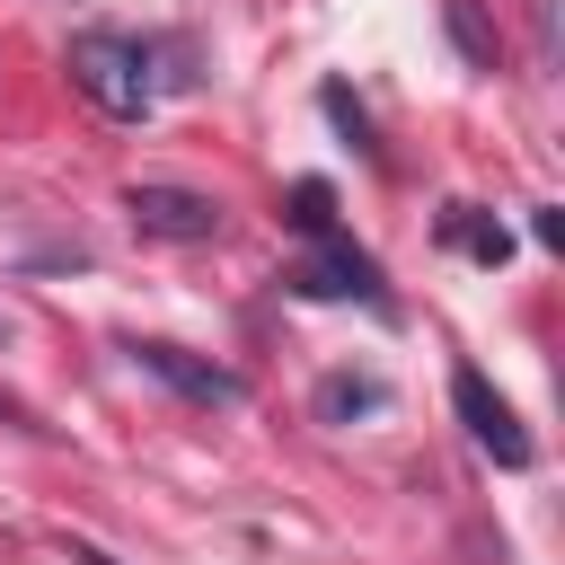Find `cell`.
Wrapping results in <instances>:
<instances>
[{
	"mask_svg": "<svg viewBox=\"0 0 565 565\" xmlns=\"http://www.w3.org/2000/svg\"><path fill=\"white\" fill-rule=\"evenodd\" d=\"M71 79H79V97H88L97 115H115V124L150 115V44H132V35H106V26L71 35Z\"/></svg>",
	"mask_w": 565,
	"mask_h": 565,
	"instance_id": "cell-1",
	"label": "cell"
},
{
	"mask_svg": "<svg viewBox=\"0 0 565 565\" xmlns=\"http://www.w3.org/2000/svg\"><path fill=\"white\" fill-rule=\"evenodd\" d=\"M282 291H300V300H371V309H388V282H380V265H371L353 238H318V247L282 274Z\"/></svg>",
	"mask_w": 565,
	"mask_h": 565,
	"instance_id": "cell-2",
	"label": "cell"
},
{
	"mask_svg": "<svg viewBox=\"0 0 565 565\" xmlns=\"http://www.w3.org/2000/svg\"><path fill=\"white\" fill-rule=\"evenodd\" d=\"M124 212H132V230H141V238H177V247L221 238V203H212V194H194V185H132V194H124Z\"/></svg>",
	"mask_w": 565,
	"mask_h": 565,
	"instance_id": "cell-3",
	"label": "cell"
},
{
	"mask_svg": "<svg viewBox=\"0 0 565 565\" xmlns=\"http://www.w3.org/2000/svg\"><path fill=\"white\" fill-rule=\"evenodd\" d=\"M450 406H459V424L477 433V450H494V468H530V459H539L530 433H521V415L486 388V371H450Z\"/></svg>",
	"mask_w": 565,
	"mask_h": 565,
	"instance_id": "cell-4",
	"label": "cell"
},
{
	"mask_svg": "<svg viewBox=\"0 0 565 565\" xmlns=\"http://www.w3.org/2000/svg\"><path fill=\"white\" fill-rule=\"evenodd\" d=\"M132 362H141L150 380H168L177 397H203V406H238V397H247V380H238V371H221V362H194L185 344H132Z\"/></svg>",
	"mask_w": 565,
	"mask_h": 565,
	"instance_id": "cell-5",
	"label": "cell"
},
{
	"mask_svg": "<svg viewBox=\"0 0 565 565\" xmlns=\"http://www.w3.org/2000/svg\"><path fill=\"white\" fill-rule=\"evenodd\" d=\"M441 247H468L477 265H503V256H512V238H503V221H486L477 203H450V212H441Z\"/></svg>",
	"mask_w": 565,
	"mask_h": 565,
	"instance_id": "cell-6",
	"label": "cell"
},
{
	"mask_svg": "<svg viewBox=\"0 0 565 565\" xmlns=\"http://www.w3.org/2000/svg\"><path fill=\"white\" fill-rule=\"evenodd\" d=\"M371 406H388V388H380L371 371H327V380H318V415H327V424L371 415Z\"/></svg>",
	"mask_w": 565,
	"mask_h": 565,
	"instance_id": "cell-7",
	"label": "cell"
},
{
	"mask_svg": "<svg viewBox=\"0 0 565 565\" xmlns=\"http://www.w3.org/2000/svg\"><path fill=\"white\" fill-rule=\"evenodd\" d=\"M441 26H450V44H459L468 71H494V26H486L477 0H441Z\"/></svg>",
	"mask_w": 565,
	"mask_h": 565,
	"instance_id": "cell-8",
	"label": "cell"
},
{
	"mask_svg": "<svg viewBox=\"0 0 565 565\" xmlns=\"http://www.w3.org/2000/svg\"><path fill=\"white\" fill-rule=\"evenodd\" d=\"M300 238H335V194H327V177H300L291 185V212H282Z\"/></svg>",
	"mask_w": 565,
	"mask_h": 565,
	"instance_id": "cell-9",
	"label": "cell"
},
{
	"mask_svg": "<svg viewBox=\"0 0 565 565\" xmlns=\"http://www.w3.org/2000/svg\"><path fill=\"white\" fill-rule=\"evenodd\" d=\"M318 106H327V115H335V124H344V132H353V150H362V159H380V141H371V115H362V106H353V88H327V97H318Z\"/></svg>",
	"mask_w": 565,
	"mask_h": 565,
	"instance_id": "cell-10",
	"label": "cell"
},
{
	"mask_svg": "<svg viewBox=\"0 0 565 565\" xmlns=\"http://www.w3.org/2000/svg\"><path fill=\"white\" fill-rule=\"evenodd\" d=\"M71 565H115V556H97V547H71Z\"/></svg>",
	"mask_w": 565,
	"mask_h": 565,
	"instance_id": "cell-11",
	"label": "cell"
}]
</instances>
